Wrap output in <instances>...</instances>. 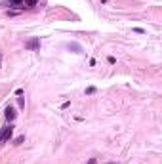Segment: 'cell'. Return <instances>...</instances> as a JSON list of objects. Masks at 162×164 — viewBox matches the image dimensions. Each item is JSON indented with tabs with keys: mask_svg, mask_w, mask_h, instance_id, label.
<instances>
[{
	"mask_svg": "<svg viewBox=\"0 0 162 164\" xmlns=\"http://www.w3.org/2000/svg\"><path fill=\"white\" fill-rule=\"evenodd\" d=\"M13 128H15V126L10 122V124H6V126L0 130V145L6 143V141H10V138H12V134H13Z\"/></svg>",
	"mask_w": 162,
	"mask_h": 164,
	"instance_id": "6da1fadb",
	"label": "cell"
},
{
	"mask_svg": "<svg viewBox=\"0 0 162 164\" xmlns=\"http://www.w3.org/2000/svg\"><path fill=\"white\" fill-rule=\"evenodd\" d=\"M40 48V38L38 36H34V38H31V40H27L25 42V50H38Z\"/></svg>",
	"mask_w": 162,
	"mask_h": 164,
	"instance_id": "7a4b0ae2",
	"label": "cell"
},
{
	"mask_svg": "<svg viewBox=\"0 0 162 164\" xmlns=\"http://www.w3.org/2000/svg\"><path fill=\"white\" fill-rule=\"evenodd\" d=\"M4 116H6L8 122H13V120H15V116H17V113H15V109H13L12 105H8L6 111H4Z\"/></svg>",
	"mask_w": 162,
	"mask_h": 164,
	"instance_id": "3957f363",
	"label": "cell"
},
{
	"mask_svg": "<svg viewBox=\"0 0 162 164\" xmlns=\"http://www.w3.org/2000/svg\"><path fill=\"white\" fill-rule=\"evenodd\" d=\"M10 6L19 8V10H23V8H25V0H10Z\"/></svg>",
	"mask_w": 162,
	"mask_h": 164,
	"instance_id": "277c9868",
	"label": "cell"
},
{
	"mask_svg": "<svg viewBox=\"0 0 162 164\" xmlns=\"http://www.w3.org/2000/svg\"><path fill=\"white\" fill-rule=\"evenodd\" d=\"M23 141H25V136H17V138L13 139V145L17 147V145H21V143H23Z\"/></svg>",
	"mask_w": 162,
	"mask_h": 164,
	"instance_id": "5b68a950",
	"label": "cell"
},
{
	"mask_svg": "<svg viewBox=\"0 0 162 164\" xmlns=\"http://www.w3.org/2000/svg\"><path fill=\"white\" fill-rule=\"evenodd\" d=\"M17 105H19V109H25V99H23V97H17Z\"/></svg>",
	"mask_w": 162,
	"mask_h": 164,
	"instance_id": "8992f818",
	"label": "cell"
},
{
	"mask_svg": "<svg viewBox=\"0 0 162 164\" xmlns=\"http://www.w3.org/2000/svg\"><path fill=\"white\" fill-rule=\"evenodd\" d=\"M38 0H25V8H31V6H34Z\"/></svg>",
	"mask_w": 162,
	"mask_h": 164,
	"instance_id": "52a82bcc",
	"label": "cell"
},
{
	"mask_svg": "<svg viewBox=\"0 0 162 164\" xmlns=\"http://www.w3.org/2000/svg\"><path fill=\"white\" fill-rule=\"evenodd\" d=\"M69 48H71V50H75L76 54H80V46H78V44H69Z\"/></svg>",
	"mask_w": 162,
	"mask_h": 164,
	"instance_id": "ba28073f",
	"label": "cell"
},
{
	"mask_svg": "<svg viewBox=\"0 0 162 164\" xmlns=\"http://www.w3.org/2000/svg\"><path fill=\"white\" fill-rule=\"evenodd\" d=\"M86 94H88V95H92V94H95V88H94V86H90V88L86 90Z\"/></svg>",
	"mask_w": 162,
	"mask_h": 164,
	"instance_id": "9c48e42d",
	"label": "cell"
},
{
	"mask_svg": "<svg viewBox=\"0 0 162 164\" xmlns=\"http://www.w3.org/2000/svg\"><path fill=\"white\" fill-rule=\"evenodd\" d=\"M134 32H137V34H145V31H143V29H139V27H136V29H134Z\"/></svg>",
	"mask_w": 162,
	"mask_h": 164,
	"instance_id": "30bf717a",
	"label": "cell"
},
{
	"mask_svg": "<svg viewBox=\"0 0 162 164\" xmlns=\"http://www.w3.org/2000/svg\"><path fill=\"white\" fill-rule=\"evenodd\" d=\"M107 61H109V63L112 65V63H114V61H116V59H114V57H112V56H109V57H107Z\"/></svg>",
	"mask_w": 162,
	"mask_h": 164,
	"instance_id": "8fae6325",
	"label": "cell"
},
{
	"mask_svg": "<svg viewBox=\"0 0 162 164\" xmlns=\"http://www.w3.org/2000/svg\"><path fill=\"white\" fill-rule=\"evenodd\" d=\"M86 164H97V158H90V160H88Z\"/></svg>",
	"mask_w": 162,
	"mask_h": 164,
	"instance_id": "7c38bea8",
	"label": "cell"
},
{
	"mask_svg": "<svg viewBox=\"0 0 162 164\" xmlns=\"http://www.w3.org/2000/svg\"><path fill=\"white\" fill-rule=\"evenodd\" d=\"M0 67H2V52H0Z\"/></svg>",
	"mask_w": 162,
	"mask_h": 164,
	"instance_id": "4fadbf2b",
	"label": "cell"
},
{
	"mask_svg": "<svg viewBox=\"0 0 162 164\" xmlns=\"http://www.w3.org/2000/svg\"><path fill=\"white\" fill-rule=\"evenodd\" d=\"M107 164H114V162H107Z\"/></svg>",
	"mask_w": 162,
	"mask_h": 164,
	"instance_id": "5bb4252c",
	"label": "cell"
}]
</instances>
